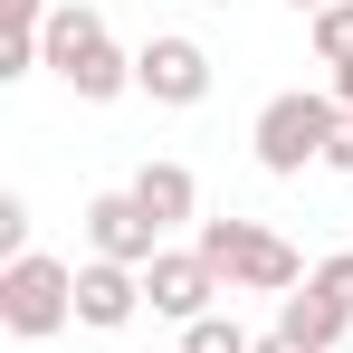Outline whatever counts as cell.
Listing matches in <instances>:
<instances>
[{"label":"cell","instance_id":"cell-2","mask_svg":"<svg viewBox=\"0 0 353 353\" xmlns=\"http://www.w3.org/2000/svg\"><path fill=\"white\" fill-rule=\"evenodd\" d=\"M210 268H220V287L230 296H296L315 268L296 258L277 230H258V220H201V239H191Z\"/></svg>","mask_w":353,"mask_h":353},{"label":"cell","instance_id":"cell-12","mask_svg":"<svg viewBox=\"0 0 353 353\" xmlns=\"http://www.w3.org/2000/svg\"><path fill=\"white\" fill-rule=\"evenodd\" d=\"M181 353H258V334L239 315H201V325H181Z\"/></svg>","mask_w":353,"mask_h":353},{"label":"cell","instance_id":"cell-7","mask_svg":"<svg viewBox=\"0 0 353 353\" xmlns=\"http://www.w3.org/2000/svg\"><path fill=\"white\" fill-rule=\"evenodd\" d=\"M143 296H153V315H172V325H201V315H220V268L201 258V248H163L153 268H143Z\"/></svg>","mask_w":353,"mask_h":353},{"label":"cell","instance_id":"cell-16","mask_svg":"<svg viewBox=\"0 0 353 353\" xmlns=\"http://www.w3.org/2000/svg\"><path fill=\"white\" fill-rule=\"evenodd\" d=\"M325 172H353V105H344V124H334V143H325Z\"/></svg>","mask_w":353,"mask_h":353},{"label":"cell","instance_id":"cell-10","mask_svg":"<svg viewBox=\"0 0 353 353\" xmlns=\"http://www.w3.org/2000/svg\"><path fill=\"white\" fill-rule=\"evenodd\" d=\"M277 334H296V344H315V353H334L353 334V315L344 305H325L315 287H296V296H277Z\"/></svg>","mask_w":353,"mask_h":353},{"label":"cell","instance_id":"cell-18","mask_svg":"<svg viewBox=\"0 0 353 353\" xmlns=\"http://www.w3.org/2000/svg\"><path fill=\"white\" fill-rule=\"evenodd\" d=\"M334 105H353V67H334Z\"/></svg>","mask_w":353,"mask_h":353},{"label":"cell","instance_id":"cell-6","mask_svg":"<svg viewBox=\"0 0 353 353\" xmlns=\"http://www.w3.org/2000/svg\"><path fill=\"white\" fill-rule=\"evenodd\" d=\"M86 258L153 268V258H163V220H153L134 191H96V201H86Z\"/></svg>","mask_w":353,"mask_h":353},{"label":"cell","instance_id":"cell-20","mask_svg":"<svg viewBox=\"0 0 353 353\" xmlns=\"http://www.w3.org/2000/svg\"><path fill=\"white\" fill-rule=\"evenodd\" d=\"M172 353H181V344H172Z\"/></svg>","mask_w":353,"mask_h":353},{"label":"cell","instance_id":"cell-4","mask_svg":"<svg viewBox=\"0 0 353 353\" xmlns=\"http://www.w3.org/2000/svg\"><path fill=\"white\" fill-rule=\"evenodd\" d=\"M0 325H10L19 344H48L58 325H77V268L48 258V248L10 258V268H0Z\"/></svg>","mask_w":353,"mask_h":353},{"label":"cell","instance_id":"cell-11","mask_svg":"<svg viewBox=\"0 0 353 353\" xmlns=\"http://www.w3.org/2000/svg\"><path fill=\"white\" fill-rule=\"evenodd\" d=\"M305 39H315V58H325V67H353V0L315 10V19H305Z\"/></svg>","mask_w":353,"mask_h":353},{"label":"cell","instance_id":"cell-8","mask_svg":"<svg viewBox=\"0 0 353 353\" xmlns=\"http://www.w3.org/2000/svg\"><path fill=\"white\" fill-rule=\"evenodd\" d=\"M143 305H153V296H143V268H115V258H86V268H77V325L124 334Z\"/></svg>","mask_w":353,"mask_h":353},{"label":"cell","instance_id":"cell-14","mask_svg":"<svg viewBox=\"0 0 353 353\" xmlns=\"http://www.w3.org/2000/svg\"><path fill=\"white\" fill-rule=\"evenodd\" d=\"M58 0H0V39H48Z\"/></svg>","mask_w":353,"mask_h":353},{"label":"cell","instance_id":"cell-13","mask_svg":"<svg viewBox=\"0 0 353 353\" xmlns=\"http://www.w3.org/2000/svg\"><path fill=\"white\" fill-rule=\"evenodd\" d=\"M305 287L325 296V305H344V315H353V248H334V258H315V277H305Z\"/></svg>","mask_w":353,"mask_h":353},{"label":"cell","instance_id":"cell-9","mask_svg":"<svg viewBox=\"0 0 353 353\" xmlns=\"http://www.w3.org/2000/svg\"><path fill=\"white\" fill-rule=\"evenodd\" d=\"M163 230H181V220H201V181H191V163H143V172L124 181Z\"/></svg>","mask_w":353,"mask_h":353},{"label":"cell","instance_id":"cell-19","mask_svg":"<svg viewBox=\"0 0 353 353\" xmlns=\"http://www.w3.org/2000/svg\"><path fill=\"white\" fill-rule=\"evenodd\" d=\"M296 10H305V19H315V10H334V0H296Z\"/></svg>","mask_w":353,"mask_h":353},{"label":"cell","instance_id":"cell-3","mask_svg":"<svg viewBox=\"0 0 353 353\" xmlns=\"http://www.w3.org/2000/svg\"><path fill=\"white\" fill-rule=\"evenodd\" d=\"M334 124H344V105H334V96H315V86H287V96H268V105H258V124H248V153H258V172L296 181L305 163H325Z\"/></svg>","mask_w":353,"mask_h":353},{"label":"cell","instance_id":"cell-17","mask_svg":"<svg viewBox=\"0 0 353 353\" xmlns=\"http://www.w3.org/2000/svg\"><path fill=\"white\" fill-rule=\"evenodd\" d=\"M258 353H315V344H296V334H258Z\"/></svg>","mask_w":353,"mask_h":353},{"label":"cell","instance_id":"cell-5","mask_svg":"<svg viewBox=\"0 0 353 353\" xmlns=\"http://www.w3.org/2000/svg\"><path fill=\"white\" fill-rule=\"evenodd\" d=\"M210 77H220V67H210V48H201L191 29H153V39L134 48V86H143L153 105H172V115H191V105L210 96Z\"/></svg>","mask_w":353,"mask_h":353},{"label":"cell","instance_id":"cell-1","mask_svg":"<svg viewBox=\"0 0 353 353\" xmlns=\"http://www.w3.org/2000/svg\"><path fill=\"white\" fill-rule=\"evenodd\" d=\"M48 77H67L77 105H115L124 86H134V58L115 48V29L86 0H58V19H48Z\"/></svg>","mask_w":353,"mask_h":353},{"label":"cell","instance_id":"cell-15","mask_svg":"<svg viewBox=\"0 0 353 353\" xmlns=\"http://www.w3.org/2000/svg\"><path fill=\"white\" fill-rule=\"evenodd\" d=\"M10 258H29V201L19 191H0V268Z\"/></svg>","mask_w":353,"mask_h":353}]
</instances>
